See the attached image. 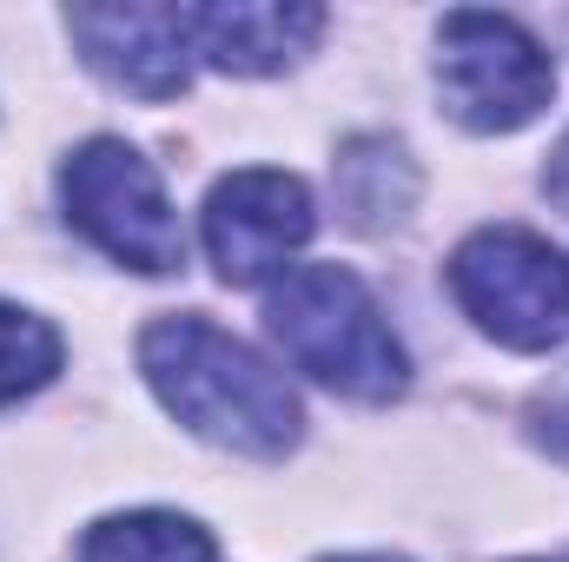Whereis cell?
Masks as SVG:
<instances>
[{"label":"cell","mask_w":569,"mask_h":562,"mask_svg":"<svg viewBox=\"0 0 569 562\" xmlns=\"http://www.w3.org/2000/svg\"><path fill=\"white\" fill-rule=\"evenodd\" d=\"M140 371L159 391V404L192 436L239 450V456H284L305 430V411L279 371L239 344L232 331L206 324L199 311L159 318L140 338Z\"/></svg>","instance_id":"1"},{"label":"cell","mask_w":569,"mask_h":562,"mask_svg":"<svg viewBox=\"0 0 569 562\" xmlns=\"http://www.w3.org/2000/svg\"><path fill=\"white\" fill-rule=\"evenodd\" d=\"M266 324L298 371L358 404H391L411 384V358L391 318L345 265H291L266 298Z\"/></svg>","instance_id":"2"},{"label":"cell","mask_w":569,"mask_h":562,"mask_svg":"<svg viewBox=\"0 0 569 562\" xmlns=\"http://www.w3.org/2000/svg\"><path fill=\"white\" fill-rule=\"evenodd\" d=\"M550 53L503 13H443L437 27V93L470 133H517L550 107Z\"/></svg>","instance_id":"3"},{"label":"cell","mask_w":569,"mask_h":562,"mask_svg":"<svg viewBox=\"0 0 569 562\" xmlns=\"http://www.w3.org/2000/svg\"><path fill=\"white\" fill-rule=\"evenodd\" d=\"M450 291L510 351H550L569 338V265L517 225H490L457 245L450 259Z\"/></svg>","instance_id":"4"},{"label":"cell","mask_w":569,"mask_h":562,"mask_svg":"<svg viewBox=\"0 0 569 562\" xmlns=\"http://www.w3.org/2000/svg\"><path fill=\"white\" fill-rule=\"evenodd\" d=\"M60 192H67V219L107 259L152 272V279L186 265V232L172 219V199H166L152 159L133 152L127 140H87L67 159Z\"/></svg>","instance_id":"5"},{"label":"cell","mask_w":569,"mask_h":562,"mask_svg":"<svg viewBox=\"0 0 569 562\" xmlns=\"http://www.w3.org/2000/svg\"><path fill=\"white\" fill-rule=\"evenodd\" d=\"M311 192L291 172H232L206 199V252L226 284H266L311 239Z\"/></svg>","instance_id":"6"},{"label":"cell","mask_w":569,"mask_h":562,"mask_svg":"<svg viewBox=\"0 0 569 562\" xmlns=\"http://www.w3.org/2000/svg\"><path fill=\"white\" fill-rule=\"evenodd\" d=\"M67 33L80 40L87 67L140 100H179L192 73V40L179 7H73Z\"/></svg>","instance_id":"7"},{"label":"cell","mask_w":569,"mask_h":562,"mask_svg":"<svg viewBox=\"0 0 569 562\" xmlns=\"http://www.w3.org/2000/svg\"><path fill=\"white\" fill-rule=\"evenodd\" d=\"M179 13H186L192 53L219 73H239V80L284 73L325 33V13L298 7V0H219V7H179Z\"/></svg>","instance_id":"8"},{"label":"cell","mask_w":569,"mask_h":562,"mask_svg":"<svg viewBox=\"0 0 569 562\" xmlns=\"http://www.w3.org/2000/svg\"><path fill=\"white\" fill-rule=\"evenodd\" d=\"M418 199V172L391 140H351L338 159V205L358 232H378L391 219H405Z\"/></svg>","instance_id":"9"},{"label":"cell","mask_w":569,"mask_h":562,"mask_svg":"<svg viewBox=\"0 0 569 562\" xmlns=\"http://www.w3.org/2000/svg\"><path fill=\"white\" fill-rule=\"evenodd\" d=\"M80 562H212V536L192 516L172 510H133V516H107L87 530Z\"/></svg>","instance_id":"10"},{"label":"cell","mask_w":569,"mask_h":562,"mask_svg":"<svg viewBox=\"0 0 569 562\" xmlns=\"http://www.w3.org/2000/svg\"><path fill=\"white\" fill-rule=\"evenodd\" d=\"M60 371V331L20 304H0V404L53 384Z\"/></svg>","instance_id":"11"},{"label":"cell","mask_w":569,"mask_h":562,"mask_svg":"<svg viewBox=\"0 0 569 562\" xmlns=\"http://www.w3.org/2000/svg\"><path fill=\"white\" fill-rule=\"evenodd\" d=\"M543 185H550V199L569 212V133H563V145L550 152V172H543Z\"/></svg>","instance_id":"12"},{"label":"cell","mask_w":569,"mask_h":562,"mask_svg":"<svg viewBox=\"0 0 569 562\" xmlns=\"http://www.w3.org/2000/svg\"><path fill=\"white\" fill-rule=\"evenodd\" d=\"M331 562H405V556H331Z\"/></svg>","instance_id":"13"}]
</instances>
